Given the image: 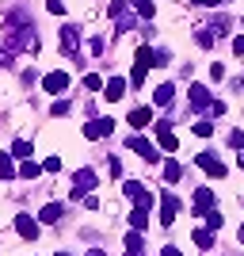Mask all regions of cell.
I'll return each mask as SVG.
<instances>
[{
	"label": "cell",
	"instance_id": "obj_41",
	"mask_svg": "<svg viewBox=\"0 0 244 256\" xmlns=\"http://www.w3.org/2000/svg\"><path fill=\"white\" fill-rule=\"evenodd\" d=\"M88 256H103V248H92V252H88Z\"/></svg>",
	"mask_w": 244,
	"mask_h": 256
},
{
	"label": "cell",
	"instance_id": "obj_33",
	"mask_svg": "<svg viewBox=\"0 0 244 256\" xmlns=\"http://www.w3.org/2000/svg\"><path fill=\"white\" fill-rule=\"evenodd\" d=\"M57 168H61V157H46L42 160V172H57Z\"/></svg>",
	"mask_w": 244,
	"mask_h": 256
},
{
	"label": "cell",
	"instance_id": "obj_15",
	"mask_svg": "<svg viewBox=\"0 0 244 256\" xmlns=\"http://www.w3.org/2000/svg\"><path fill=\"white\" fill-rule=\"evenodd\" d=\"M61 214H65V206H61V203H46V206H42V214H38V222L53 226V222H61Z\"/></svg>",
	"mask_w": 244,
	"mask_h": 256
},
{
	"label": "cell",
	"instance_id": "obj_1",
	"mask_svg": "<svg viewBox=\"0 0 244 256\" xmlns=\"http://www.w3.org/2000/svg\"><path fill=\"white\" fill-rule=\"evenodd\" d=\"M195 164H199V168L206 172V176H214V180H225V172H229V168L222 164V160L214 157V153H199V157H195Z\"/></svg>",
	"mask_w": 244,
	"mask_h": 256
},
{
	"label": "cell",
	"instance_id": "obj_40",
	"mask_svg": "<svg viewBox=\"0 0 244 256\" xmlns=\"http://www.w3.org/2000/svg\"><path fill=\"white\" fill-rule=\"evenodd\" d=\"M160 256H183V252H180V248H176V245H168V248H164V252H160Z\"/></svg>",
	"mask_w": 244,
	"mask_h": 256
},
{
	"label": "cell",
	"instance_id": "obj_19",
	"mask_svg": "<svg viewBox=\"0 0 244 256\" xmlns=\"http://www.w3.org/2000/svg\"><path fill=\"white\" fill-rule=\"evenodd\" d=\"M172 96H176V88H172V84H160L157 92H153V104H157V107H168Z\"/></svg>",
	"mask_w": 244,
	"mask_h": 256
},
{
	"label": "cell",
	"instance_id": "obj_4",
	"mask_svg": "<svg viewBox=\"0 0 244 256\" xmlns=\"http://www.w3.org/2000/svg\"><path fill=\"white\" fill-rule=\"evenodd\" d=\"M96 188V168H80L73 176V199H80L84 192H92Z\"/></svg>",
	"mask_w": 244,
	"mask_h": 256
},
{
	"label": "cell",
	"instance_id": "obj_34",
	"mask_svg": "<svg viewBox=\"0 0 244 256\" xmlns=\"http://www.w3.org/2000/svg\"><path fill=\"white\" fill-rule=\"evenodd\" d=\"M107 168H111V176H122V160L111 157V160H107Z\"/></svg>",
	"mask_w": 244,
	"mask_h": 256
},
{
	"label": "cell",
	"instance_id": "obj_7",
	"mask_svg": "<svg viewBox=\"0 0 244 256\" xmlns=\"http://www.w3.org/2000/svg\"><path fill=\"white\" fill-rule=\"evenodd\" d=\"M15 234L23 241H38V222H34L31 214H15Z\"/></svg>",
	"mask_w": 244,
	"mask_h": 256
},
{
	"label": "cell",
	"instance_id": "obj_28",
	"mask_svg": "<svg viewBox=\"0 0 244 256\" xmlns=\"http://www.w3.org/2000/svg\"><path fill=\"white\" fill-rule=\"evenodd\" d=\"M195 42H199L202 50H206V46H214V31H210V27H199V34H195Z\"/></svg>",
	"mask_w": 244,
	"mask_h": 256
},
{
	"label": "cell",
	"instance_id": "obj_3",
	"mask_svg": "<svg viewBox=\"0 0 244 256\" xmlns=\"http://www.w3.org/2000/svg\"><path fill=\"white\" fill-rule=\"evenodd\" d=\"M176 214H180V199H176L172 192H164L160 195V226H172Z\"/></svg>",
	"mask_w": 244,
	"mask_h": 256
},
{
	"label": "cell",
	"instance_id": "obj_16",
	"mask_svg": "<svg viewBox=\"0 0 244 256\" xmlns=\"http://www.w3.org/2000/svg\"><path fill=\"white\" fill-rule=\"evenodd\" d=\"M11 157H23V160H31V157H34V146H31L27 138H15V142H11Z\"/></svg>",
	"mask_w": 244,
	"mask_h": 256
},
{
	"label": "cell",
	"instance_id": "obj_23",
	"mask_svg": "<svg viewBox=\"0 0 244 256\" xmlns=\"http://www.w3.org/2000/svg\"><path fill=\"white\" fill-rule=\"evenodd\" d=\"M183 176V168H180V160H168V164H164V184H176Z\"/></svg>",
	"mask_w": 244,
	"mask_h": 256
},
{
	"label": "cell",
	"instance_id": "obj_42",
	"mask_svg": "<svg viewBox=\"0 0 244 256\" xmlns=\"http://www.w3.org/2000/svg\"><path fill=\"white\" fill-rule=\"evenodd\" d=\"M237 164H241V168H244V150H241V157H237Z\"/></svg>",
	"mask_w": 244,
	"mask_h": 256
},
{
	"label": "cell",
	"instance_id": "obj_5",
	"mask_svg": "<svg viewBox=\"0 0 244 256\" xmlns=\"http://www.w3.org/2000/svg\"><path fill=\"white\" fill-rule=\"evenodd\" d=\"M126 146H130V150H134V153H138L141 160H149V164H157V160H160L157 146H153V142H145V138H130Z\"/></svg>",
	"mask_w": 244,
	"mask_h": 256
},
{
	"label": "cell",
	"instance_id": "obj_10",
	"mask_svg": "<svg viewBox=\"0 0 244 256\" xmlns=\"http://www.w3.org/2000/svg\"><path fill=\"white\" fill-rule=\"evenodd\" d=\"M157 146L164 153H176V146H180V142H176V134H172V126L168 122H157Z\"/></svg>",
	"mask_w": 244,
	"mask_h": 256
},
{
	"label": "cell",
	"instance_id": "obj_44",
	"mask_svg": "<svg viewBox=\"0 0 244 256\" xmlns=\"http://www.w3.org/2000/svg\"><path fill=\"white\" fill-rule=\"evenodd\" d=\"M241 241H244V226H241Z\"/></svg>",
	"mask_w": 244,
	"mask_h": 256
},
{
	"label": "cell",
	"instance_id": "obj_11",
	"mask_svg": "<svg viewBox=\"0 0 244 256\" xmlns=\"http://www.w3.org/2000/svg\"><path fill=\"white\" fill-rule=\"evenodd\" d=\"M61 50L69 54V58H76V50H80V34H76V27H61Z\"/></svg>",
	"mask_w": 244,
	"mask_h": 256
},
{
	"label": "cell",
	"instance_id": "obj_37",
	"mask_svg": "<svg viewBox=\"0 0 244 256\" xmlns=\"http://www.w3.org/2000/svg\"><path fill=\"white\" fill-rule=\"evenodd\" d=\"M46 8H50V16H61V12H65V4H61V0H50Z\"/></svg>",
	"mask_w": 244,
	"mask_h": 256
},
{
	"label": "cell",
	"instance_id": "obj_22",
	"mask_svg": "<svg viewBox=\"0 0 244 256\" xmlns=\"http://www.w3.org/2000/svg\"><path fill=\"white\" fill-rule=\"evenodd\" d=\"M15 176V164H11V153H0V180H11Z\"/></svg>",
	"mask_w": 244,
	"mask_h": 256
},
{
	"label": "cell",
	"instance_id": "obj_18",
	"mask_svg": "<svg viewBox=\"0 0 244 256\" xmlns=\"http://www.w3.org/2000/svg\"><path fill=\"white\" fill-rule=\"evenodd\" d=\"M138 65L141 69H157V50H153V46H141L138 50Z\"/></svg>",
	"mask_w": 244,
	"mask_h": 256
},
{
	"label": "cell",
	"instance_id": "obj_38",
	"mask_svg": "<svg viewBox=\"0 0 244 256\" xmlns=\"http://www.w3.org/2000/svg\"><path fill=\"white\" fill-rule=\"evenodd\" d=\"M195 4H202V8H218V4H225V0H195Z\"/></svg>",
	"mask_w": 244,
	"mask_h": 256
},
{
	"label": "cell",
	"instance_id": "obj_29",
	"mask_svg": "<svg viewBox=\"0 0 244 256\" xmlns=\"http://www.w3.org/2000/svg\"><path fill=\"white\" fill-rule=\"evenodd\" d=\"M50 115H53V118H61V115H69V100H53V107H50Z\"/></svg>",
	"mask_w": 244,
	"mask_h": 256
},
{
	"label": "cell",
	"instance_id": "obj_9",
	"mask_svg": "<svg viewBox=\"0 0 244 256\" xmlns=\"http://www.w3.org/2000/svg\"><path fill=\"white\" fill-rule=\"evenodd\" d=\"M126 96V76H111L103 84V100H111V104H118V100Z\"/></svg>",
	"mask_w": 244,
	"mask_h": 256
},
{
	"label": "cell",
	"instance_id": "obj_32",
	"mask_svg": "<svg viewBox=\"0 0 244 256\" xmlns=\"http://www.w3.org/2000/svg\"><path fill=\"white\" fill-rule=\"evenodd\" d=\"M229 146H233V150H244V130H233V134H229Z\"/></svg>",
	"mask_w": 244,
	"mask_h": 256
},
{
	"label": "cell",
	"instance_id": "obj_30",
	"mask_svg": "<svg viewBox=\"0 0 244 256\" xmlns=\"http://www.w3.org/2000/svg\"><path fill=\"white\" fill-rule=\"evenodd\" d=\"M130 84H134V88L145 84V69H141V65H134V73H130Z\"/></svg>",
	"mask_w": 244,
	"mask_h": 256
},
{
	"label": "cell",
	"instance_id": "obj_8",
	"mask_svg": "<svg viewBox=\"0 0 244 256\" xmlns=\"http://www.w3.org/2000/svg\"><path fill=\"white\" fill-rule=\"evenodd\" d=\"M111 130H115V118L103 115V118H92V122L84 126V138H107Z\"/></svg>",
	"mask_w": 244,
	"mask_h": 256
},
{
	"label": "cell",
	"instance_id": "obj_17",
	"mask_svg": "<svg viewBox=\"0 0 244 256\" xmlns=\"http://www.w3.org/2000/svg\"><path fill=\"white\" fill-rule=\"evenodd\" d=\"M126 218H130V226H134L138 234H141V230H145V226H149V210H145V206H134V210H130Z\"/></svg>",
	"mask_w": 244,
	"mask_h": 256
},
{
	"label": "cell",
	"instance_id": "obj_39",
	"mask_svg": "<svg viewBox=\"0 0 244 256\" xmlns=\"http://www.w3.org/2000/svg\"><path fill=\"white\" fill-rule=\"evenodd\" d=\"M0 65H11V50H0Z\"/></svg>",
	"mask_w": 244,
	"mask_h": 256
},
{
	"label": "cell",
	"instance_id": "obj_24",
	"mask_svg": "<svg viewBox=\"0 0 244 256\" xmlns=\"http://www.w3.org/2000/svg\"><path fill=\"white\" fill-rule=\"evenodd\" d=\"M225 226V218H222V210H218V206H214L210 214H206V230H210V234H218V230H222Z\"/></svg>",
	"mask_w": 244,
	"mask_h": 256
},
{
	"label": "cell",
	"instance_id": "obj_2",
	"mask_svg": "<svg viewBox=\"0 0 244 256\" xmlns=\"http://www.w3.org/2000/svg\"><path fill=\"white\" fill-rule=\"evenodd\" d=\"M65 88H69V73L65 69H53V73L42 76V92H50V96H61Z\"/></svg>",
	"mask_w": 244,
	"mask_h": 256
},
{
	"label": "cell",
	"instance_id": "obj_35",
	"mask_svg": "<svg viewBox=\"0 0 244 256\" xmlns=\"http://www.w3.org/2000/svg\"><path fill=\"white\" fill-rule=\"evenodd\" d=\"M88 50H92V54H103V38H96V34H92V38H88Z\"/></svg>",
	"mask_w": 244,
	"mask_h": 256
},
{
	"label": "cell",
	"instance_id": "obj_12",
	"mask_svg": "<svg viewBox=\"0 0 244 256\" xmlns=\"http://www.w3.org/2000/svg\"><path fill=\"white\" fill-rule=\"evenodd\" d=\"M126 122H130L134 130H145L149 122H153V111H149V107H134V111L126 115Z\"/></svg>",
	"mask_w": 244,
	"mask_h": 256
},
{
	"label": "cell",
	"instance_id": "obj_6",
	"mask_svg": "<svg viewBox=\"0 0 244 256\" xmlns=\"http://www.w3.org/2000/svg\"><path fill=\"white\" fill-rule=\"evenodd\" d=\"M214 203H218V199H214V188H199V192H195V199H191V210H195V214H210Z\"/></svg>",
	"mask_w": 244,
	"mask_h": 256
},
{
	"label": "cell",
	"instance_id": "obj_31",
	"mask_svg": "<svg viewBox=\"0 0 244 256\" xmlns=\"http://www.w3.org/2000/svg\"><path fill=\"white\" fill-rule=\"evenodd\" d=\"M195 134H199V138H210V134H214V122H206V118L195 122Z\"/></svg>",
	"mask_w": 244,
	"mask_h": 256
},
{
	"label": "cell",
	"instance_id": "obj_14",
	"mask_svg": "<svg viewBox=\"0 0 244 256\" xmlns=\"http://www.w3.org/2000/svg\"><path fill=\"white\" fill-rule=\"evenodd\" d=\"M122 248H126V256H145V241H141V234H138V230H134V234H126Z\"/></svg>",
	"mask_w": 244,
	"mask_h": 256
},
{
	"label": "cell",
	"instance_id": "obj_25",
	"mask_svg": "<svg viewBox=\"0 0 244 256\" xmlns=\"http://www.w3.org/2000/svg\"><path fill=\"white\" fill-rule=\"evenodd\" d=\"M38 172H42V164H34V160H23V168H19V176H23V180H34V176H38Z\"/></svg>",
	"mask_w": 244,
	"mask_h": 256
},
{
	"label": "cell",
	"instance_id": "obj_20",
	"mask_svg": "<svg viewBox=\"0 0 244 256\" xmlns=\"http://www.w3.org/2000/svg\"><path fill=\"white\" fill-rule=\"evenodd\" d=\"M130 4H134V12H138L141 20H153V16H157V4H153V0H130Z\"/></svg>",
	"mask_w": 244,
	"mask_h": 256
},
{
	"label": "cell",
	"instance_id": "obj_36",
	"mask_svg": "<svg viewBox=\"0 0 244 256\" xmlns=\"http://www.w3.org/2000/svg\"><path fill=\"white\" fill-rule=\"evenodd\" d=\"M233 54H237V58H244V34H237V38H233Z\"/></svg>",
	"mask_w": 244,
	"mask_h": 256
},
{
	"label": "cell",
	"instance_id": "obj_27",
	"mask_svg": "<svg viewBox=\"0 0 244 256\" xmlns=\"http://www.w3.org/2000/svg\"><path fill=\"white\" fill-rule=\"evenodd\" d=\"M141 192H145V188H141L138 180H126V184H122V195H126V199H138Z\"/></svg>",
	"mask_w": 244,
	"mask_h": 256
},
{
	"label": "cell",
	"instance_id": "obj_13",
	"mask_svg": "<svg viewBox=\"0 0 244 256\" xmlns=\"http://www.w3.org/2000/svg\"><path fill=\"white\" fill-rule=\"evenodd\" d=\"M214 100H210V88L206 84H191V107L195 111H202V107H210Z\"/></svg>",
	"mask_w": 244,
	"mask_h": 256
},
{
	"label": "cell",
	"instance_id": "obj_21",
	"mask_svg": "<svg viewBox=\"0 0 244 256\" xmlns=\"http://www.w3.org/2000/svg\"><path fill=\"white\" fill-rule=\"evenodd\" d=\"M195 245H199L202 252H210V248H214V234H210V230H195Z\"/></svg>",
	"mask_w": 244,
	"mask_h": 256
},
{
	"label": "cell",
	"instance_id": "obj_26",
	"mask_svg": "<svg viewBox=\"0 0 244 256\" xmlns=\"http://www.w3.org/2000/svg\"><path fill=\"white\" fill-rule=\"evenodd\" d=\"M84 88H88V92H103V76H99V73H88L84 76Z\"/></svg>",
	"mask_w": 244,
	"mask_h": 256
},
{
	"label": "cell",
	"instance_id": "obj_43",
	"mask_svg": "<svg viewBox=\"0 0 244 256\" xmlns=\"http://www.w3.org/2000/svg\"><path fill=\"white\" fill-rule=\"evenodd\" d=\"M53 256H69V252H53Z\"/></svg>",
	"mask_w": 244,
	"mask_h": 256
}]
</instances>
